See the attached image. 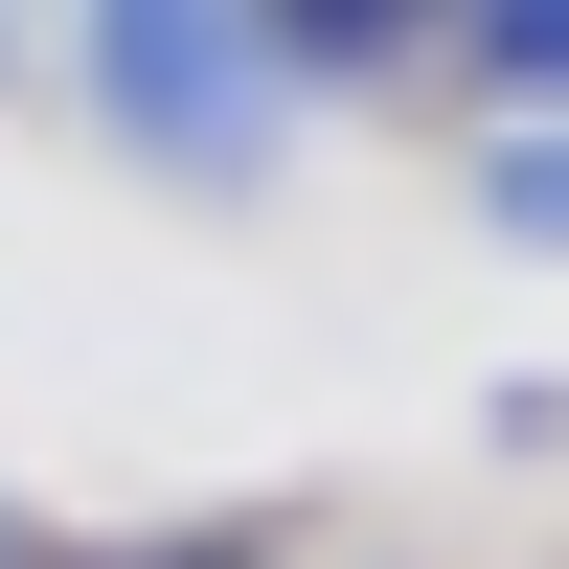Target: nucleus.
I'll list each match as a JSON object with an SVG mask.
<instances>
[{
    "instance_id": "1",
    "label": "nucleus",
    "mask_w": 569,
    "mask_h": 569,
    "mask_svg": "<svg viewBox=\"0 0 569 569\" xmlns=\"http://www.w3.org/2000/svg\"><path fill=\"white\" fill-rule=\"evenodd\" d=\"M273 23H297V46H342V69H365V46H410L433 0H273Z\"/></svg>"
},
{
    "instance_id": "2",
    "label": "nucleus",
    "mask_w": 569,
    "mask_h": 569,
    "mask_svg": "<svg viewBox=\"0 0 569 569\" xmlns=\"http://www.w3.org/2000/svg\"><path fill=\"white\" fill-rule=\"evenodd\" d=\"M479 46H501L525 91H569V0H479Z\"/></svg>"
},
{
    "instance_id": "3",
    "label": "nucleus",
    "mask_w": 569,
    "mask_h": 569,
    "mask_svg": "<svg viewBox=\"0 0 569 569\" xmlns=\"http://www.w3.org/2000/svg\"><path fill=\"white\" fill-rule=\"evenodd\" d=\"M501 206H525L547 251H569V137H525V160H501Z\"/></svg>"
}]
</instances>
